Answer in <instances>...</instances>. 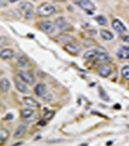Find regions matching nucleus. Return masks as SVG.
Returning <instances> with one entry per match:
<instances>
[{
	"label": "nucleus",
	"instance_id": "9d476101",
	"mask_svg": "<svg viewBox=\"0 0 129 146\" xmlns=\"http://www.w3.org/2000/svg\"><path fill=\"white\" fill-rule=\"evenodd\" d=\"M26 131H27V127L25 125H21L16 130L14 134V138L18 139L23 137Z\"/></svg>",
	"mask_w": 129,
	"mask_h": 146
},
{
	"label": "nucleus",
	"instance_id": "393cba45",
	"mask_svg": "<svg viewBox=\"0 0 129 146\" xmlns=\"http://www.w3.org/2000/svg\"><path fill=\"white\" fill-rule=\"evenodd\" d=\"M65 49L69 52H77L78 49L76 46L72 45V44H69V45L65 46Z\"/></svg>",
	"mask_w": 129,
	"mask_h": 146
},
{
	"label": "nucleus",
	"instance_id": "c85d7f7f",
	"mask_svg": "<svg viewBox=\"0 0 129 146\" xmlns=\"http://www.w3.org/2000/svg\"><path fill=\"white\" fill-rule=\"evenodd\" d=\"M123 40L125 42H127V43H129V36H125L123 38Z\"/></svg>",
	"mask_w": 129,
	"mask_h": 146
},
{
	"label": "nucleus",
	"instance_id": "bb28decb",
	"mask_svg": "<svg viewBox=\"0 0 129 146\" xmlns=\"http://www.w3.org/2000/svg\"><path fill=\"white\" fill-rule=\"evenodd\" d=\"M7 3V0H1V7L6 6Z\"/></svg>",
	"mask_w": 129,
	"mask_h": 146
},
{
	"label": "nucleus",
	"instance_id": "473e14b6",
	"mask_svg": "<svg viewBox=\"0 0 129 146\" xmlns=\"http://www.w3.org/2000/svg\"><path fill=\"white\" fill-rule=\"evenodd\" d=\"M87 145L88 144H87V143H83V144H81V145Z\"/></svg>",
	"mask_w": 129,
	"mask_h": 146
},
{
	"label": "nucleus",
	"instance_id": "0eeeda50",
	"mask_svg": "<svg viewBox=\"0 0 129 146\" xmlns=\"http://www.w3.org/2000/svg\"><path fill=\"white\" fill-rule=\"evenodd\" d=\"M55 25L60 29L63 31L69 30L70 27V25L66 22L65 18H63V17H60L56 19L55 20Z\"/></svg>",
	"mask_w": 129,
	"mask_h": 146
},
{
	"label": "nucleus",
	"instance_id": "7ed1b4c3",
	"mask_svg": "<svg viewBox=\"0 0 129 146\" xmlns=\"http://www.w3.org/2000/svg\"><path fill=\"white\" fill-rule=\"evenodd\" d=\"M74 3L88 13H92L96 10V7L90 0H74Z\"/></svg>",
	"mask_w": 129,
	"mask_h": 146
},
{
	"label": "nucleus",
	"instance_id": "412c9836",
	"mask_svg": "<svg viewBox=\"0 0 129 146\" xmlns=\"http://www.w3.org/2000/svg\"><path fill=\"white\" fill-rule=\"evenodd\" d=\"M18 62L19 65L22 67H26L27 66L29 65V61L25 56H20L18 60Z\"/></svg>",
	"mask_w": 129,
	"mask_h": 146
},
{
	"label": "nucleus",
	"instance_id": "6ab92c4d",
	"mask_svg": "<svg viewBox=\"0 0 129 146\" xmlns=\"http://www.w3.org/2000/svg\"><path fill=\"white\" fill-rule=\"evenodd\" d=\"M34 114V110L30 109H23L22 111V117L24 119H28Z\"/></svg>",
	"mask_w": 129,
	"mask_h": 146
},
{
	"label": "nucleus",
	"instance_id": "f257e3e1",
	"mask_svg": "<svg viewBox=\"0 0 129 146\" xmlns=\"http://www.w3.org/2000/svg\"><path fill=\"white\" fill-rule=\"evenodd\" d=\"M56 12V9L52 5L44 3L37 9V13L41 17H48L52 15Z\"/></svg>",
	"mask_w": 129,
	"mask_h": 146
},
{
	"label": "nucleus",
	"instance_id": "4be33fe9",
	"mask_svg": "<svg viewBox=\"0 0 129 146\" xmlns=\"http://www.w3.org/2000/svg\"><path fill=\"white\" fill-rule=\"evenodd\" d=\"M121 74L126 79L129 80V66H126L121 69Z\"/></svg>",
	"mask_w": 129,
	"mask_h": 146
},
{
	"label": "nucleus",
	"instance_id": "b1692460",
	"mask_svg": "<svg viewBox=\"0 0 129 146\" xmlns=\"http://www.w3.org/2000/svg\"><path fill=\"white\" fill-rule=\"evenodd\" d=\"M100 97L102 98V100L107 101H109V96H107V93L105 92V90H103L102 88H100Z\"/></svg>",
	"mask_w": 129,
	"mask_h": 146
},
{
	"label": "nucleus",
	"instance_id": "4468645a",
	"mask_svg": "<svg viewBox=\"0 0 129 146\" xmlns=\"http://www.w3.org/2000/svg\"><path fill=\"white\" fill-rule=\"evenodd\" d=\"M0 88L3 92H7L10 88V83L8 79H3L0 83Z\"/></svg>",
	"mask_w": 129,
	"mask_h": 146
},
{
	"label": "nucleus",
	"instance_id": "a211bd4d",
	"mask_svg": "<svg viewBox=\"0 0 129 146\" xmlns=\"http://www.w3.org/2000/svg\"><path fill=\"white\" fill-rule=\"evenodd\" d=\"M20 8L22 9V10H24L25 11H30L33 9V5L31 3L28 1H23L20 4Z\"/></svg>",
	"mask_w": 129,
	"mask_h": 146
},
{
	"label": "nucleus",
	"instance_id": "20e7f679",
	"mask_svg": "<svg viewBox=\"0 0 129 146\" xmlns=\"http://www.w3.org/2000/svg\"><path fill=\"white\" fill-rule=\"evenodd\" d=\"M18 75L23 82L29 84H32L35 81L34 75L29 72L20 70L18 73Z\"/></svg>",
	"mask_w": 129,
	"mask_h": 146
},
{
	"label": "nucleus",
	"instance_id": "cd10ccee",
	"mask_svg": "<svg viewBox=\"0 0 129 146\" xmlns=\"http://www.w3.org/2000/svg\"><path fill=\"white\" fill-rule=\"evenodd\" d=\"M45 124H46V123H45V121H44V120H41V121H40L38 123V125H41V126L45 125Z\"/></svg>",
	"mask_w": 129,
	"mask_h": 146
},
{
	"label": "nucleus",
	"instance_id": "dca6fc26",
	"mask_svg": "<svg viewBox=\"0 0 129 146\" xmlns=\"http://www.w3.org/2000/svg\"><path fill=\"white\" fill-rule=\"evenodd\" d=\"M100 35L101 36L104 40H111L114 38L113 34L107 30H101V31Z\"/></svg>",
	"mask_w": 129,
	"mask_h": 146
},
{
	"label": "nucleus",
	"instance_id": "1a4fd4ad",
	"mask_svg": "<svg viewBox=\"0 0 129 146\" xmlns=\"http://www.w3.org/2000/svg\"><path fill=\"white\" fill-rule=\"evenodd\" d=\"M98 74L102 77H109L112 73V69L109 66L103 65L100 66L98 70Z\"/></svg>",
	"mask_w": 129,
	"mask_h": 146
},
{
	"label": "nucleus",
	"instance_id": "f8f14e48",
	"mask_svg": "<svg viewBox=\"0 0 129 146\" xmlns=\"http://www.w3.org/2000/svg\"><path fill=\"white\" fill-rule=\"evenodd\" d=\"M23 103L25 105L29 107H37L39 106V103L37 101L30 97H25L23 98Z\"/></svg>",
	"mask_w": 129,
	"mask_h": 146
},
{
	"label": "nucleus",
	"instance_id": "9b49d317",
	"mask_svg": "<svg viewBox=\"0 0 129 146\" xmlns=\"http://www.w3.org/2000/svg\"><path fill=\"white\" fill-rule=\"evenodd\" d=\"M0 56L3 60L10 59L14 56V51L11 49H4L1 51Z\"/></svg>",
	"mask_w": 129,
	"mask_h": 146
},
{
	"label": "nucleus",
	"instance_id": "39448f33",
	"mask_svg": "<svg viewBox=\"0 0 129 146\" xmlns=\"http://www.w3.org/2000/svg\"><path fill=\"white\" fill-rule=\"evenodd\" d=\"M41 29L47 34H51L55 31V26L54 23L49 20L42 22L40 24Z\"/></svg>",
	"mask_w": 129,
	"mask_h": 146
},
{
	"label": "nucleus",
	"instance_id": "2f4dec72",
	"mask_svg": "<svg viewBox=\"0 0 129 146\" xmlns=\"http://www.w3.org/2000/svg\"><path fill=\"white\" fill-rule=\"evenodd\" d=\"M22 142H20V143H15V144L14 145H20V144H22Z\"/></svg>",
	"mask_w": 129,
	"mask_h": 146
},
{
	"label": "nucleus",
	"instance_id": "aec40b11",
	"mask_svg": "<svg viewBox=\"0 0 129 146\" xmlns=\"http://www.w3.org/2000/svg\"><path fill=\"white\" fill-rule=\"evenodd\" d=\"M95 20L100 25H104L107 23V18L103 15H98L95 17Z\"/></svg>",
	"mask_w": 129,
	"mask_h": 146
},
{
	"label": "nucleus",
	"instance_id": "7c9ffc66",
	"mask_svg": "<svg viewBox=\"0 0 129 146\" xmlns=\"http://www.w3.org/2000/svg\"><path fill=\"white\" fill-rule=\"evenodd\" d=\"M52 1H58V2H60V1H66V0H52Z\"/></svg>",
	"mask_w": 129,
	"mask_h": 146
},
{
	"label": "nucleus",
	"instance_id": "f3484780",
	"mask_svg": "<svg viewBox=\"0 0 129 146\" xmlns=\"http://www.w3.org/2000/svg\"><path fill=\"white\" fill-rule=\"evenodd\" d=\"M10 133L5 128H1V131H0V140H1V142H4L7 140V138L9 137Z\"/></svg>",
	"mask_w": 129,
	"mask_h": 146
},
{
	"label": "nucleus",
	"instance_id": "6e6552de",
	"mask_svg": "<svg viewBox=\"0 0 129 146\" xmlns=\"http://www.w3.org/2000/svg\"><path fill=\"white\" fill-rule=\"evenodd\" d=\"M117 56L121 59H129V47L122 46L116 53Z\"/></svg>",
	"mask_w": 129,
	"mask_h": 146
},
{
	"label": "nucleus",
	"instance_id": "c756f323",
	"mask_svg": "<svg viewBox=\"0 0 129 146\" xmlns=\"http://www.w3.org/2000/svg\"><path fill=\"white\" fill-rule=\"evenodd\" d=\"M18 0H9V1H10V3H15V2L17 1Z\"/></svg>",
	"mask_w": 129,
	"mask_h": 146
},
{
	"label": "nucleus",
	"instance_id": "a878e982",
	"mask_svg": "<svg viewBox=\"0 0 129 146\" xmlns=\"http://www.w3.org/2000/svg\"><path fill=\"white\" fill-rule=\"evenodd\" d=\"M32 17V13L31 11H27V13H26V18H30Z\"/></svg>",
	"mask_w": 129,
	"mask_h": 146
},
{
	"label": "nucleus",
	"instance_id": "ddd939ff",
	"mask_svg": "<svg viewBox=\"0 0 129 146\" xmlns=\"http://www.w3.org/2000/svg\"><path fill=\"white\" fill-rule=\"evenodd\" d=\"M46 92L45 86L43 84H37L35 87V93L38 97H42Z\"/></svg>",
	"mask_w": 129,
	"mask_h": 146
},
{
	"label": "nucleus",
	"instance_id": "5701e85b",
	"mask_svg": "<svg viewBox=\"0 0 129 146\" xmlns=\"http://www.w3.org/2000/svg\"><path fill=\"white\" fill-rule=\"evenodd\" d=\"M54 114H55L54 111H53V110H48V111H46L44 114L43 117L44 119L46 120H50L54 116Z\"/></svg>",
	"mask_w": 129,
	"mask_h": 146
},
{
	"label": "nucleus",
	"instance_id": "f03ea898",
	"mask_svg": "<svg viewBox=\"0 0 129 146\" xmlns=\"http://www.w3.org/2000/svg\"><path fill=\"white\" fill-rule=\"evenodd\" d=\"M84 58L86 59H97L100 60H105L109 58L106 53L96 50V49H91L87 51L84 54Z\"/></svg>",
	"mask_w": 129,
	"mask_h": 146
},
{
	"label": "nucleus",
	"instance_id": "423d86ee",
	"mask_svg": "<svg viewBox=\"0 0 129 146\" xmlns=\"http://www.w3.org/2000/svg\"><path fill=\"white\" fill-rule=\"evenodd\" d=\"M112 27L118 33H123L126 31V28L123 23L118 19H115L112 22Z\"/></svg>",
	"mask_w": 129,
	"mask_h": 146
},
{
	"label": "nucleus",
	"instance_id": "2eb2a0df",
	"mask_svg": "<svg viewBox=\"0 0 129 146\" xmlns=\"http://www.w3.org/2000/svg\"><path fill=\"white\" fill-rule=\"evenodd\" d=\"M15 86L16 89L19 92H20L21 93L27 94V92H29V90H28L27 87L26 86L25 84L22 83V82L19 81H15Z\"/></svg>",
	"mask_w": 129,
	"mask_h": 146
}]
</instances>
